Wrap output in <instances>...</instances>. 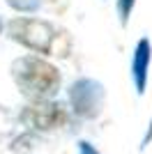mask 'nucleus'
<instances>
[{
  "instance_id": "nucleus-1",
  "label": "nucleus",
  "mask_w": 152,
  "mask_h": 154,
  "mask_svg": "<svg viewBox=\"0 0 152 154\" xmlns=\"http://www.w3.org/2000/svg\"><path fill=\"white\" fill-rule=\"evenodd\" d=\"M14 81L21 88L28 99L42 101L46 97H51L60 85V74L51 62L37 58V55H23L21 60H16L12 67Z\"/></svg>"
},
{
  "instance_id": "nucleus-2",
  "label": "nucleus",
  "mask_w": 152,
  "mask_h": 154,
  "mask_svg": "<svg viewBox=\"0 0 152 154\" xmlns=\"http://www.w3.org/2000/svg\"><path fill=\"white\" fill-rule=\"evenodd\" d=\"M9 37L19 44L28 46L37 53H46V55H65V48L60 46V42L65 39V35L58 30L55 26H51L49 21H39V19H12L9 21Z\"/></svg>"
},
{
  "instance_id": "nucleus-3",
  "label": "nucleus",
  "mask_w": 152,
  "mask_h": 154,
  "mask_svg": "<svg viewBox=\"0 0 152 154\" xmlns=\"http://www.w3.org/2000/svg\"><path fill=\"white\" fill-rule=\"evenodd\" d=\"M23 117L32 127L37 129H55V127H62L67 122V115H65L62 106L58 103H35L23 113Z\"/></svg>"
},
{
  "instance_id": "nucleus-4",
  "label": "nucleus",
  "mask_w": 152,
  "mask_h": 154,
  "mask_svg": "<svg viewBox=\"0 0 152 154\" xmlns=\"http://www.w3.org/2000/svg\"><path fill=\"white\" fill-rule=\"evenodd\" d=\"M99 97H101V88L97 83H92V81H78V83H74V88H71V101H74V106L81 110V113H85V115L97 113Z\"/></svg>"
},
{
  "instance_id": "nucleus-5",
  "label": "nucleus",
  "mask_w": 152,
  "mask_h": 154,
  "mask_svg": "<svg viewBox=\"0 0 152 154\" xmlns=\"http://www.w3.org/2000/svg\"><path fill=\"white\" fill-rule=\"evenodd\" d=\"M150 42L147 39H141L136 44V51H134L131 58V76L136 81V90L143 92L145 90V78H147V67H150Z\"/></svg>"
},
{
  "instance_id": "nucleus-6",
  "label": "nucleus",
  "mask_w": 152,
  "mask_h": 154,
  "mask_svg": "<svg viewBox=\"0 0 152 154\" xmlns=\"http://www.w3.org/2000/svg\"><path fill=\"white\" fill-rule=\"evenodd\" d=\"M9 2V7H14L16 12H35V9H39V5H42V0H7Z\"/></svg>"
},
{
  "instance_id": "nucleus-7",
  "label": "nucleus",
  "mask_w": 152,
  "mask_h": 154,
  "mask_svg": "<svg viewBox=\"0 0 152 154\" xmlns=\"http://www.w3.org/2000/svg\"><path fill=\"white\" fill-rule=\"evenodd\" d=\"M136 0H120V5H118V9H120V19H122V26H127V21H129V14H131V7Z\"/></svg>"
},
{
  "instance_id": "nucleus-8",
  "label": "nucleus",
  "mask_w": 152,
  "mask_h": 154,
  "mask_svg": "<svg viewBox=\"0 0 152 154\" xmlns=\"http://www.w3.org/2000/svg\"><path fill=\"white\" fill-rule=\"evenodd\" d=\"M0 30H2V23H0Z\"/></svg>"
}]
</instances>
